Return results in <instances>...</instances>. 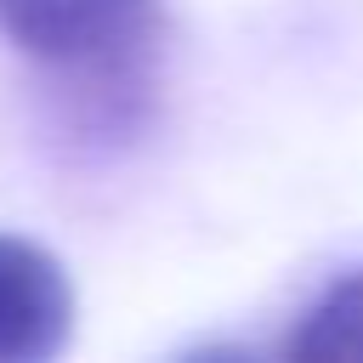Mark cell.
<instances>
[{
	"label": "cell",
	"mask_w": 363,
	"mask_h": 363,
	"mask_svg": "<svg viewBox=\"0 0 363 363\" xmlns=\"http://www.w3.org/2000/svg\"><path fill=\"white\" fill-rule=\"evenodd\" d=\"M284 357H363V267L335 272L284 329Z\"/></svg>",
	"instance_id": "cell-3"
},
{
	"label": "cell",
	"mask_w": 363,
	"mask_h": 363,
	"mask_svg": "<svg viewBox=\"0 0 363 363\" xmlns=\"http://www.w3.org/2000/svg\"><path fill=\"white\" fill-rule=\"evenodd\" d=\"M74 329V289L51 250L0 233V363H45Z\"/></svg>",
	"instance_id": "cell-2"
},
{
	"label": "cell",
	"mask_w": 363,
	"mask_h": 363,
	"mask_svg": "<svg viewBox=\"0 0 363 363\" xmlns=\"http://www.w3.org/2000/svg\"><path fill=\"white\" fill-rule=\"evenodd\" d=\"M159 28V0H0V34L74 91L130 96Z\"/></svg>",
	"instance_id": "cell-1"
}]
</instances>
